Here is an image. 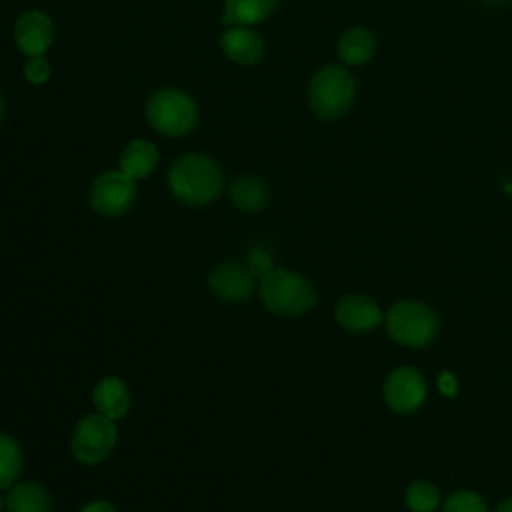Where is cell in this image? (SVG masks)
<instances>
[{
  "label": "cell",
  "instance_id": "9a60e30c",
  "mask_svg": "<svg viewBox=\"0 0 512 512\" xmlns=\"http://www.w3.org/2000/svg\"><path fill=\"white\" fill-rule=\"evenodd\" d=\"M278 0H224V26H254L264 22Z\"/></svg>",
  "mask_w": 512,
  "mask_h": 512
},
{
  "label": "cell",
  "instance_id": "d6986e66",
  "mask_svg": "<svg viewBox=\"0 0 512 512\" xmlns=\"http://www.w3.org/2000/svg\"><path fill=\"white\" fill-rule=\"evenodd\" d=\"M24 466V456L20 444L10 436L0 432V490H8L20 478Z\"/></svg>",
  "mask_w": 512,
  "mask_h": 512
},
{
  "label": "cell",
  "instance_id": "7402d4cb",
  "mask_svg": "<svg viewBox=\"0 0 512 512\" xmlns=\"http://www.w3.org/2000/svg\"><path fill=\"white\" fill-rule=\"evenodd\" d=\"M246 266L256 276V280L264 278L268 272L274 270V260L264 248H252L246 254Z\"/></svg>",
  "mask_w": 512,
  "mask_h": 512
},
{
  "label": "cell",
  "instance_id": "ba28073f",
  "mask_svg": "<svg viewBox=\"0 0 512 512\" xmlns=\"http://www.w3.org/2000/svg\"><path fill=\"white\" fill-rule=\"evenodd\" d=\"M208 290L222 302H244L256 290V276L242 262H222L208 274Z\"/></svg>",
  "mask_w": 512,
  "mask_h": 512
},
{
  "label": "cell",
  "instance_id": "cb8c5ba5",
  "mask_svg": "<svg viewBox=\"0 0 512 512\" xmlns=\"http://www.w3.org/2000/svg\"><path fill=\"white\" fill-rule=\"evenodd\" d=\"M80 512H118L110 502L106 500H92V502H86Z\"/></svg>",
  "mask_w": 512,
  "mask_h": 512
},
{
  "label": "cell",
  "instance_id": "f1b7e54d",
  "mask_svg": "<svg viewBox=\"0 0 512 512\" xmlns=\"http://www.w3.org/2000/svg\"><path fill=\"white\" fill-rule=\"evenodd\" d=\"M4 116V100H2V94H0V120Z\"/></svg>",
  "mask_w": 512,
  "mask_h": 512
},
{
  "label": "cell",
  "instance_id": "277c9868",
  "mask_svg": "<svg viewBox=\"0 0 512 512\" xmlns=\"http://www.w3.org/2000/svg\"><path fill=\"white\" fill-rule=\"evenodd\" d=\"M356 84L350 72L342 66L320 68L308 86V102L318 118L332 120L342 116L354 100Z\"/></svg>",
  "mask_w": 512,
  "mask_h": 512
},
{
  "label": "cell",
  "instance_id": "603a6c76",
  "mask_svg": "<svg viewBox=\"0 0 512 512\" xmlns=\"http://www.w3.org/2000/svg\"><path fill=\"white\" fill-rule=\"evenodd\" d=\"M50 62L44 56H30L24 66V76L30 84H44L50 78Z\"/></svg>",
  "mask_w": 512,
  "mask_h": 512
},
{
  "label": "cell",
  "instance_id": "9c48e42d",
  "mask_svg": "<svg viewBox=\"0 0 512 512\" xmlns=\"http://www.w3.org/2000/svg\"><path fill=\"white\" fill-rule=\"evenodd\" d=\"M426 396V382L414 368H396L384 382V398L396 412L408 414L420 408Z\"/></svg>",
  "mask_w": 512,
  "mask_h": 512
},
{
  "label": "cell",
  "instance_id": "5b68a950",
  "mask_svg": "<svg viewBox=\"0 0 512 512\" xmlns=\"http://www.w3.org/2000/svg\"><path fill=\"white\" fill-rule=\"evenodd\" d=\"M118 440V430L114 420L106 418L100 412L86 414L78 420L70 436L72 456L86 466H96L104 462Z\"/></svg>",
  "mask_w": 512,
  "mask_h": 512
},
{
  "label": "cell",
  "instance_id": "e0dca14e",
  "mask_svg": "<svg viewBox=\"0 0 512 512\" xmlns=\"http://www.w3.org/2000/svg\"><path fill=\"white\" fill-rule=\"evenodd\" d=\"M376 52V40L366 28H350L338 40V56L344 64L360 66L372 60Z\"/></svg>",
  "mask_w": 512,
  "mask_h": 512
},
{
  "label": "cell",
  "instance_id": "484cf974",
  "mask_svg": "<svg viewBox=\"0 0 512 512\" xmlns=\"http://www.w3.org/2000/svg\"><path fill=\"white\" fill-rule=\"evenodd\" d=\"M496 512H512V498L510 500H506V502H502L500 506H498V510Z\"/></svg>",
  "mask_w": 512,
  "mask_h": 512
},
{
  "label": "cell",
  "instance_id": "ac0fdd59",
  "mask_svg": "<svg viewBox=\"0 0 512 512\" xmlns=\"http://www.w3.org/2000/svg\"><path fill=\"white\" fill-rule=\"evenodd\" d=\"M230 200L242 212H260L268 202V190L254 176H240L230 184Z\"/></svg>",
  "mask_w": 512,
  "mask_h": 512
},
{
  "label": "cell",
  "instance_id": "d4e9b609",
  "mask_svg": "<svg viewBox=\"0 0 512 512\" xmlns=\"http://www.w3.org/2000/svg\"><path fill=\"white\" fill-rule=\"evenodd\" d=\"M438 386H440L442 394H446V396H454L456 394V380H454V376L450 372H442L440 374Z\"/></svg>",
  "mask_w": 512,
  "mask_h": 512
},
{
  "label": "cell",
  "instance_id": "52a82bcc",
  "mask_svg": "<svg viewBox=\"0 0 512 512\" xmlns=\"http://www.w3.org/2000/svg\"><path fill=\"white\" fill-rule=\"evenodd\" d=\"M94 212L106 218H118L126 214L136 200V182L120 168L102 172L88 194Z\"/></svg>",
  "mask_w": 512,
  "mask_h": 512
},
{
  "label": "cell",
  "instance_id": "44dd1931",
  "mask_svg": "<svg viewBox=\"0 0 512 512\" xmlns=\"http://www.w3.org/2000/svg\"><path fill=\"white\" fill-rule=\"evenodd\" d=\"M444 512H486V504L476 492L458 490L452 496H448Z\"/></svg>",
  "mask_w": 512,
  "mask_h": 512
},
{
  "label": "cell",
  "instance_id": "7a4b0ae2",
  "mask_svg": "<svg viewBox=\"0 0 512 512\" xmlns=\"http://www.w3.org/2000/svg\"><path fill=\"white\" fill-rule=\"evenodd\" d=\"M258 294L268 312L286 318L306 314L316 302L312 284L302 274L286 268H274L260 278Z\"/></svg>",
  "mask_w": 512,
  "mask_h": 512
},
{
  "label": "cell",
  "instance_id": "3957f363",
  "mask_svg": "<svg viewBox=\"0 0 512 512\" xmlns=\"http://www.w3.org/2000/svg\"><path fill=\"white\" fill-rule=\"evenodd\" d=\"M146 118L162 136L180 138L196 128L198 106L186 92L164 88L150 96L146 104Z\"/></svg>",
  "mask_w": 512,
  "mask_h": 512
},
{
  "label": "cell",
  "instance_id": "6da1fadb",
  "mask_svg": "<svg viewBox=\"0 0 512 512\" xmlns=\"http://www.w3.org/2000/svg\"><path fill=\"white\" fill-rule=\"evenodd\" d=\"M224 186L220 166L206 154H184L168 170L172 196L186 206H206L218 198Z\"/></svg>",
  "mask_w": 512,
  "mask_h": 512
},
{
  "label": "cell",
  "instance_id": "7c38bea8",
  "mask_svg": "<svg viewBox=\"0 0 512 512\" xmlns=\"http://www.w3.org/2000/svg\"><path fill=\"white\" fill-rule=\"evenodd\" d=\"M220 46L228 60L252 66L264 56V40L250 26H228L220 36Z\"/></svg>",
  "mask_w": 512,
  "mask_h": 512
},
{
  "label": "cell",
  "instance_id": "8992f818",
  "mask_svg": "<svg viewBox=\"0 0 512 512\" xmlns=\"http://www.w3.org/2000/svg\"><path fill=\"white\" fill-rule=\"evenodd\" d=\"M386 328L388 334L404 346L410 348H422L430 344L438 330V318L436 314L412 300H404L394 304L386 314Z\"/></svg>",
  "mask_w": 512,
  "mask_h": 512
},
{
  "label": "cell",
  "instance_id": "83f0119b",
  "mask_svg": "<svg viewBox=\"0 0 512 512\" xmlns=\"http://www.w3.org/2000/svg\"><path fill=\"white\" fill-rule=\"evenodd\" d=\"M486 4H492V6H498V4H504L506 0H484Z\"/></svg>",
  "mask_w": 512,
  "mask_h": 512
},
{
  "label": "cell",
  "instance_id": "30bf717a",
  "mask_svg": "<svg viewBox=\"0 0 512 512\" xmlns=\"http://www.w3.org/2000/svg\"><path fill=\"white\" fill-rule=\"evenodd\" d=\"M14 38L22 54L44 56V52L52 46L54 40V24L52 18L42 10L22 12L14 26Z\"/></svg>",
  "mask_w": 512,
  "mask_h": 512
},
{
  "label": "cell",
  "instance_id": "2e32d148",
  "mask_svg": "<svg viewBox=\"0 0 512 512\" xmlns=\"http://www.w3.org/2000/svg\"><path fill=\"white\" fill-rule=\"evenodd\" d=\"M6 512H52V500L38 482H16L8 490Z\"/></svg>",
  "mask_w": 512,
  "mask_h": 512
},
{
  "label": "cell",
  "instance_id": "ffe728a7",
  "mask_svg": "<svg viewBox=\"0 0 512 512\" xmlns=\"http://www.w3.org/2000/svg\"><path fill=\"white\" fill-rule=\"evenodd\" d=\"M440 502L438 490L424 480L412 482L406 490V504L412 512H432Z\"/></svg>",
  "mask_w": 512,
  "mask_h": 512
},
{
  "label": "cell",
  "instance_id": "4316f807",
  "mask_svg": "<svg viewBox=\"0 0 512 512\" xmlns=\"http://www.w3.org/2000/svg\"><path fill=\"white\" fill-rule=\"evenodd\" d=\"M0 512H6V496L0 490Z\"/></svg>",
  "mask_w": 512,
  "mask_h": 512
},
{
  "label": "cell",
  "instance_id": "4fadbf2b",
  "mask_svg": "<svg viewBox=\"0 0 512 512\" xmlns=\"http://www.w3.org/2000/svg\"><path fill=\"white\" fill-rule=\"evenodd\" d=\"M92 404L96 412L110 420H120L128 414L132 398L124 380L118 376H104L92 388Z\"/></svg>",
  "mask_w": 512,
  "mask_h": 512
},
{
  "label": "cell",
  "instance_id": "5bb4252c",
  "mask_svg": "<svg viewBox=\"0 0 512 512\" xmlns=\"http://www.w3.org/2000/svg\"><path fill=\"white\" fill-rule=\"evenodd\" d=\"M158 150L152 142L148 140H132L120 154V160H118V166L120 170L130 176L134 182L136 180H144L148 178L156 166H158Z\"/></svg>",
  "mask_w": 512,
  "mask_h": 512
},
{
  "label": "cell",
  "instance_id": "8fae6325",
  "mask_svg": "<svg viewBox=\"0 0 512 512\" xmlns=\"http://www.w3.org/2000/svg\"><path fill=\"white\" fill-rule=\"evenodd\" d=\"M336 322L348 332H370L382 322L376 302L364 294H346L336 304Z\"/></svg>",
  "mask_w": 512,
  "mask_h": 512
}]
</instances>
